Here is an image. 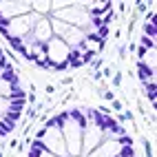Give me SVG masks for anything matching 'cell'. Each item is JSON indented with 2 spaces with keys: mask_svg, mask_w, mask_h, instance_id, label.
I'll use <instances>...</instances> for the list:
<instances>
[{
  "mask_svg": "<svg viewBox=\"0 0 157 157\" xmlns=\"http://www.w3.org/2000/svg\"><path fill=\"white\" fill-rule=\"evenodd\" d=\"M44 144V148L51 151L56 157H69V151H67V142H64V135H62V128H42L38 131V137Z\"/></svg>",
  "mask_w": 157,
  "mask_h": 157,
  "instance_id": "1",
  "label": "cell"
},
{
  "mask_svg": "<svg viewBox=\"0 0 157 157\" xmlns=\"http://www.w3.org/2000/svg\"><path fill=\"white\" fill-rule=\"evenodd\" d=\"M62 135H64V142H67L69 157H80L82 155V128L71 117H69V122H64V126H62Z\"/></svg>",
  "mask_w": 157,
  "mask_h": 157,
  "instance_id": "2",
  "label": "cell"
},
{
  "mask_svg": "<svg viewBox=\"0 0 157 157\" xmlns=\"http://www.w3.org/2000/svg\"><path fill=\"white\" fill-rule=\"evenodd\" d=\"M106 140V135H104V131L102 128H98L95 124H89V126L82 131V153L84 155H89V153H93L98 148V146Z\"/></svg>",
  "mask_w": 157,
  "mask_h": 157,
  "instance_id": "3",
  "label": "cell"
},
{
  "mask_svg": "<svg viewBox=\"0 0 157 157\" xmlns=\"http://www.w3.org/2000/svg\"><path fill=\"white\" fill-rule=\"evenodd\" d=\"M29 13H33L31 2H5V0H0V18H5L7 22L20 16H29Z\"/></svg>",
  "mask_w": 157,
  "mask_h": 157,
  "instance_id": "4",
  "label": "cell"
},
{
  "mask_svg": "<svg viewBox=\"0 0 157 157\" xmlns=\"http://www.w3.org/2000/svg\"><path fill=\"white\" fill-rule=\"evenodd\" d=\"M56 36H53V27H51V20H47V18H40L38 22H36V27H33V33H31L25 42L27 44H33V42H42V44H47L49 40H53Z\"/></svg>",
  "mask_w": 157,
  "mask_h": 157,
  "instance_id": "5",
  "label": "cell"
},
{
  "mask_svg": "<svg viewBox=\"0 0 157 157\" xmlns=\"http://www.w3.org/2000/svg\"><path fill=\"white\" fill-rule=\"evenodd\" d=\"M122 146L117 144V140H104L93 153H89L86 157H117Z\"/></svg>",
  "mask_w": 157,
  "mask_h": 157,
  "instance_id": "6",
  "label": "cell"
},
{
  "mask_svg": "<svg viewBox=\"0 0 157 157\" xmlns=\"http://www.w3.org/2000/svg\"><path fill=\"white\" fill-rule=\"evenodd\" d=\"M137 73H140V80L144 82H153V78H155V69L153 67H148L144 60H140V64H137Z\"/></svg>",
  "mask_w": 157,
  "mask_h": 157,
  "instance_id": "7",
  "label": "cell"
},
{
  "mask_svg": "<svg viewBox=\"0 0 157 157\" xmlns=\"http://www.w3.org/2000/svg\"><path fill=\"white\" fill-rule=\"evenodd\" d=\"M69 117H71L73 122H75L78 126L82 128V131H84V128L89 126V120H86V115L82 113V111H78V109H71V111H69Z\"/></svg>",
  "mask_w": 157,
  "mask_h": 157,
  "instance_id": "8",
  "label": "cell"
},
{
  "mask_svg": "<svg viewBox=\"0 0 157 157\" xmlns=\"http://www.w3.org/2000/svg\"><path fill=\"white\" fill-rule=\"evenodd\" d=\"M0 78H2V80L7 82V84H11V89L20 86V80H18V75H16V69H13V67L5 69V71H2V75H0Z\"/></svg>",
  "mask_w": 157,
  "mask_h": 157,
  "instance_id": "9",
  "label": "cell"
},
{
  "mask_svg": "<svg viewBox=\"0 0 157 157\" xmlns=\"http://www.w3.org/2000/svg\"><path fill=\"white\" fill-rule=\"evenodd\" d=\"M16 128V122H11L7 117V115H0V137H5V135H9Z\"/></svg>",
  "mask_w": 157,
  "mask_h": 157,
  "instance_id": "10",
  "label": "cell"
},
{
  "mask_svg": "<svg viewBox=\"0 0 157 157\" xmlns=\"http://www.w3.org/2000/svg\"><path fill=\"white\" fill-rule=\"evenodd\" d=\"M144 91H146V95H148V100L155 104V102H157V82H146V84H144Z\"/></svg>",
  "mask_w": 157,
  "mask_h": 157,
  "instance_id": "11",
  "label": "cell"
},
{
  "mask_svg": "<svg viewBox=\"0 0 157 157\" xmlns=\"http://www.w3.org/2000/svg\"><path fill=\"white\" fill-rule=\"evenodd\" d=\"M31 7H33V11L40 13V16L51 13V2H31Z\"/></svg>",
  "mask_w": 157,
  "mask_h": 157,
  "instance_id": "12",
  "label": "cell"
},
{
  "mask_svg": "<svg viewBox=\"0 0 157 157\" xmlns=\"http://www.w3.org/2000/svg\"><path fill=\"white\" fill-rule=\"evenodd\" d=\"M9 102H25V91L20 89V86L11 89V95H9Z\"/></svg>",
  "mask_w": 157,
  "mask_h": 157,
  "instance_id": "13",
  "label": "cell"
},
{
  "mask_svg": "<svg viewBox=\"0 0 157 157\" xmlns=\"http://www.w3.org/2000/svg\"><path fill=\"white\" fill-rule=\"evenodd\" d=\"M11 95V84H7V82L0 78V98H9Z\"/></svg>",
  "mask_w": 157,
  "mask_h": 157,
  "instance_id": "14",
  "label": "cell"
},
{
  "mask_svg": "<svg viewBox=\"0 0 157 157\" xmlns=\"http://www.w3.org/2000/svg\"><path fill=\"white\" fill-rule=\"evenodd\" d=\"M133 155H135L133 146H122V148H120V155H117V157H133Z\"/></svg>",
  "mask_w": 157,
  "mask_h": 157,
  "instance_id": "15",
  "label": "cell"
},
{
  "mask_svg": "<svg viewBox=\"0 0 157 157\" xmlns=\"http://www.w3.org/2000/svg\"><path fill=\"white\" fill-rule=\"evenodd\" d=\"M9 111V98H0V115H7Z\"/></svg>",
  "mask_w": 157,
  "mask_h": 157,
  "instance_id": "16",
  "label": "cell"
},
{
  "mask_svg": "<svg viewBox=\"0 0 157 157\" xmlns=\"http://www.w3.org/2000/svg\"><path fill=\"white\" fill-rule=\"evenodd\" d=\"M117 144L120 146H133V140H131V135H122V137H117Z\"/></svg>",
  "mask_w": 157,
  "mask_h": 157,
  "instance_id": "17",
  "label": "cell"
},
{
  "mask_svg": "<svg viewBox=\"0 0 157 157\" xmlns=\"http://www.w3.org/2000/svg\"><path fill=\"white\" fill-rule=\"evenodd\" d=\"M20 115H22V113H20V111H11V109H9V111H7V117H9V120H11V122H18V120H20Z\"/></svg>",
  "mask_w": 157,
  "mask_h": 157,
  "instance_id": "18",
  "label": "cell"
},
{
  "mask_svg": "<svg viewBox=\"0 0 157 157\" xmlns=\"http://www.w3.org/2000/svg\"><path fill=\"white\" fill-rule=\"evenodd\" d=\"M9 109H11V111H20V113H22V109H25V102H9Z\"/></svg>",
  "mask_w": 157,
  "mask_h": 157,
  "instance_id": "19",
  "label": "cell"
},
{
  "mask_svg": "<svg viewBox=\"0 0 157 157\" xmlns=\"http://www.w3.org/2000/svg\"><path fill=\"white\" fill-rule=\"evenodd\" d=\"M93 56H95V51H84V53H82V62H84V64H86V62H91Z\"/></svg>",
  "mask_w": 157,
  "mask_h": 157,
  "instance_id": "20",
  "label": "cell"
},
{
  "mask_svg": "<svg viewBox=\"0 0 157 157\" xmlns=\"http://www.w3.org/2000/svg\"><path fill=\"white\" fill-rule=\"evenodd\" d=\"M95 33H98V36H100V38L104 40V38H106V36H109V27H100V29L95 31Z\"/></svg>",
  "mask_w": 157,
  "mask_h": 157,
  "instance_id": "21",
  "label": "cell"
},
{
  "mask_svg": "<svg viewBox=\"0 0 157 157\" xmlns=\"http://www.w3.org/2000/svg\"><path fill=\"white\" fill-rule=\"evenodd\" d=\"M148 25H153V27L157 29V11H155V13H148Z\"/></svg>",
  "mask_w": 157,
  "mask_h": 157,
  "instance_id": "22",
  "label": "cell"
},
{
  "mask_svg": "<svg viewBox=\"0 0 157 157\" xmlns=\"http://www.w3.org/2000/svg\"><path fill=\"white\" fill-rule=\"evenodd\" d=\"M153 106H155V111H157V102H155V104H153Z\"/></svg>",
  "mask_w": 157,
  "mask_h": 157,
  "instance_id": "23",
  "label": "cell"
},
{
  "mask_svg": "<svg viewBox=\"0 0 157 157\" xmlns=\"http://www.w3.org/2000/svg\"><path fill=\"white\" fill-rule=\"evenodd\" d=\"M0 75H2V69H0Z\"/></svg>",
  "mask_w": 157,
  "mask_h": 157,
  "instance_id": "24",
  "label": "cell"
},
{
  "mask_svg": "<svg viewBox=\"0 0 157 157\" xmlns=\"http://www.w3.org/2000/svg\"><path fill=\"white\" fill-rule=\"evenodd\" d=\"M80 157H82V155H80Z\"/></svg>",
  "mask_w": 157,
  "mask_h": 157,
  "instance_id": "25",
  "label": "cell"
}]
</instances>
